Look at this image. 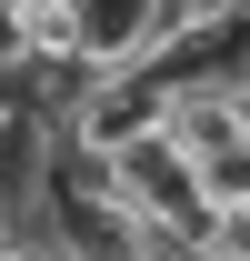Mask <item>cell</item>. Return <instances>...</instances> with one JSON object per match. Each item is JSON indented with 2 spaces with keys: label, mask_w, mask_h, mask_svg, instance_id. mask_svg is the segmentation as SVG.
Masks as SVG:
<instances>
[{
  "label": "cell",
  "mask_w": 250,
  "mask_h": 261,
  "mask_svg": "<svg viewBox=\"0 0 250 261\" xmlns=\"http://www.w3.org/2000/svg\"><path fill=\"white\" fill-rule=\"evenodd\" d=\"M110 181H120V201L140 211V221H160V231H200L210 221V201H200V161H190L170 130H150V141H130V151H110Z\"/></svg>",
  "instance_id": "cell-1"
},
{
  "label": "cell",
  "mask_w": 250,
  "mask_h": 261,
  "mask_svg": "<svg viewBox=\"0 0 250 261\" xmlns=\"http://www.w3.org/2000/svg\"><path fill=\"white\" fill-rule=\"evenodd\" d=\"M180 50V10L170 0H80V70L110 81V70H160Z\"/></svg>",
  "instance_id": "cell-2"
},
{
  "label": "cell",
  "mask_w": 250,
  "mask_h": 261,
  "mask_svg": "<svg viewBox=\"0 0 250 261\" xmlns=\"http://www.w3.org/2000/svg\"><path fill=\"white\" fill-rule=\"evenodd\" d=\"M190 251L200 261H250V211H210V221L190 231Z\"/></svg>",
  "instance_id": "cell-3"
},
{
  "label": "cell",
  "mask_w": 250,
  "mask_h": 261,
  "mask_svg": "<svg viewBox=\"0 0 250 261\" xmlns=\"http://www.w3.org/2000/svg\"><path fill=\"white\" fill-rule=\"evenodd\" d=\"M0 10H10V20H20V10H30V0H0Z\"/></svg>",
  "instance_id": "cell-4"
},
{
  "label": "cell",
  "mask_w": 250,
  "mask_h": 261,
  "mask_svg": "<svg viewBox=\"0 0 250 261\" xmlns=\"http://www.w3.org/2000/svg\"><path fill=\"white\" fill-rule=\"evenodd\" d=\"M240 81H250V61H240Z\"/></svg>",
  "instance_id": "cell-5"
}]
</instances>
